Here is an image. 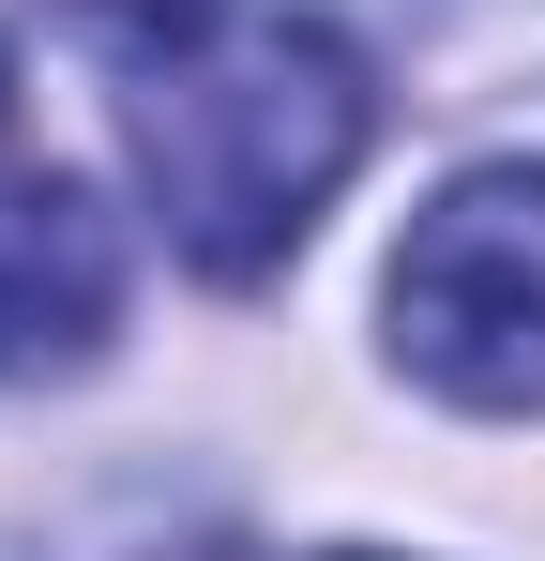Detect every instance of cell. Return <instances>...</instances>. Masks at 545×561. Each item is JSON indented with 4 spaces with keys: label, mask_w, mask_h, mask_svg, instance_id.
I'll use <instances>...</instances> for the list:
<instances>
[{
    "label": "cell",
    "mask_w": 545,
    "mask_h": 561,
    "mask_svg": "<svg viewBox=\"0 0 545 561\" xmlns=\"http://www.w3.org/2000/svg\"><path fill=\"white\" fill-rule=\"evenodd\" d=\"M106 15V77H121V152L167 213L197 274H272L318 197L363 168V61L288 15V0H91Z\"/></svg>",
    "instance_id": "cell-1"
},
{
    "label": "cell",
    "mask_w": 545,
    "mask_h": 561,
    "mask_svg": "<svg viewBox=\"0 0 545 561\" xmlns=\"http://www.w3.org/2000/svg\"><path fill=\"white\" fill-rule=\"evenodd\" d=\"M379 319H394V365L454 394V410H545V168H454L394 274H379Z\"/></svg>",
    "instance_id": "cell-2"
},
{
    "label": "cell",
    "mask_w": 545,
    "mask_h": 561,
    "mask_svg": "<svg viewBox=\"0 0 545 561\" xmlns=\"http://www.w3.org/2000/svg\"><path fill=\"white\" fill-rule=\"evenodd\" d=\"M121 304V259H106V213H91L61 168H31L15 137V61H0V379L15 365H77Z\"/></svg>",
    "instance_id": "cell-3"
}]
</instances>
